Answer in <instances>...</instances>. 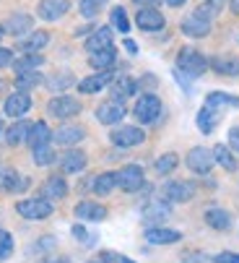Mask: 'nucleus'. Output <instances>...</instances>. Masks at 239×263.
<instances>
[{
    "label": "nucleus",
    "instance_id": "obj_4",
    "mask_svg": "<svg viewBox=\"0 0 239 263\" xmlns=\"http://www.w3.org/2000/svg\"><path fill=\"white\" fill-rule=\"evenodd\" d=\"M16 211L24 216V219H47V216H52V201H47V198H26V201H18L16 203Z\"/></svg>",
    "mask_w": 239,
    "mask_h": 263
},
{
    "label": "nucleus",
    "instance_id": "obj_46",
    "mask_svg": "<svg viewBox=\"0 0 239 263\" xmlns=\"http://www.w3.org/2000/svg\"><path fill=\"white\" fill-rule=\"evenodd\" d=\"M99 258H102L104 263H123V258H125V255H120V253H109V250H107V253H102Z\"/></svg>",
    "mask_w": 239,
    "mask_h": 263
},
{
    "label": "nucleus",
    "instance_id": "obj_50",
    "mask_svg": "<svg viewBox=\"0 0 239 263\" xmlns=\"http://www.w3.org/2000/svg\"><path fill=\"white\" fill-rule=\"evenodd\" d=\"M224 3H226V0H208V6H213V8H216V11H218V8H221V6H224Z\"/></svg>",
    "mask_w": 239,
    "mask_h": 263
},
{
    "label": "nucleus",
    "instance_id": "obj_40",
    "mask_svg": "<svg viewBox=\"0 0 239 263\" xmlns=\"http://www.w3.org/2000/svg\"><path fill=\"white\" fill-rule=\"evenodd\" d=\"M112 26H114L117 31H123V34L130 31V21H128L125 8H112Z\"/></svg>",
    "mask_w": 239,
    "mask_h": 263
},
{
    "label": "nucleus",
    "instance_id": "obj_42",
    "mask_svg": "<svg viewBox=\"0 0 239 263\" xmlns=\"http://www.w3.org/2000/svg\"><path fill=\"white\" fill-rule=\"evenodd\" d=\"M70 84H73V76H70V73H60V76H55V79L47 81V86H50L52 91H60V89H65V86H70Z\"/></svg>",
    "mask_w": 239,
    "mask_h": 263
},
{
    "label": "nucleus",
    "instance_id": "obj_1",
    "mask_svg": "<svg viewBox=\"0 0 239 263\" xmlns=\"http://www.w3.org/2000/svg\"><path fill=\"white\" fill-rule=\"evenodd\" d=\"M213 13H218L213 6H197L185 21H182V31L187 34V36H195V40H201V36H208V31H211V18H213Z\"/></svg>",
    "mask_w": 239,
    "mask_h": 263
},
{
    "label": "nucleus",
    "instance_id": "obj_10",
    "mask_svg": "<svg viewBox=\"0 0 239 263\" xmlns=\"http://www.w3.org/2000/svg\"><path fill=\"white\" fill-rule=\"evenodd\" d=\"M213 152H208V148H203V146H195L192 152L187 154V167L192 170V172H197V175H208L211 172V167H213Z\"/></svg>",
    "mask_w": 239,
    "mask_h": 263
},
{
    "label": "nucleus",
    "instance_id": "obj_12",
    "mask_svg": "<svg viewBox=\"0 0 239 263\" xmlns=\"http://www.w3.org/2000/svg\"><path fill=\"white\" fill-rule=\"evenodd\" d=\"M68 8H70L68 0H39L36 13L45 21H57V18H63L68 13Z\"/></svg>",
    "mask_w": 239,
    "mask_h": 263
},
{
    "label": "nucleus",
    "instance_id": "obj_11",
    "mask_svg": "<svg viewBox=\"0 0 239 263\" xmlns=\"http://www.w3.org/2000/svg\"><path fill=\"white\" fill-rule=\"evenodd\" d=\"M192 196H195V185L187 180H174V182H167V187H164V198L169 203H185Z\"/></svg>",
    "mask_w": 239,
    "mask_h": 263
},
{
    "label": "nucleus",
    "instance_id": "obj_30",
    "mask_svg": "<svg viewBox=\"0 0 239 263\" xmlns=\"http://www.w3.org/2000/svg\"><path fill=\"white\" fill-rule=\"evenodd\" d=\"M29 130H31V123H26V120H16L3 136H6V141H8L11 146H18L21 141L29 138Z\"/></svg>",
    "mask_w": 239,
    "mask_h": 263
},
{
    "label": "nucleus",
    "instance_id": "obj_56",
    "mask_svg": "<svg viewBox=\"0 0 239 263\" xmlns=\"http://www.w3.org/2000/svg\"><path fill=\"white\" fill-rule=\"evenodd\" d=\"M234 107H239V97H234Z\"/></svg>",
    "mask_w": 239,
    "mask_h": 263
},
{
    "label": "nucleus",
    "instance_id": "obj_26",
    "mask_svg": "<svg viewBox=\"0 0 239 263\" xmlns=\"http://www.w3.org/2000/svg\"><path fill=\"white\" fill-rule=\"evenodd\" d=\"M68 196V185H65V180L60 177V175H52L47 182H45V187H42V198H47V201H60V198H65Z\"/></svg>",
    "mask_w": 239,
    "mask_h": 263
},
{
    "label": "nucleus",
    "instance_id": "obj_22",
    "mask_svg": "<svg viewBox=\"0 0 239 263\" xmlns=\"http://www.w3.org/2000/svg\"><path fill=\"white\" fill-rule=\"evenodd\" d=\"M60 164H63V172L75 175V172H81V170L86 167V154L81 152V148H70V152L63 154Z\"/></svg>",
    "mask_w": 239,
    "mask_h": 263
},
{
    "label": "nucleus",
    "instance_id": "obj_38",
    "mask_svg": "<svg viewBox=\"0 0 239 263\" xmlns=\"http://www.w3.org/2000/svg\"><path fill=\"white\" fill-rule=\"evenodd\" d=\"M55 162V152L50 148V143H45V146H36L34 148V164H39V167H47V164H52Z\"/></svg>",
    "mask_w": 239,
    "mask_h": 263
},
{
    "label": "nucleus",
    "instance_id": "obj_41",
    "mask_svg": "<svg viewBox=\"0 0 239 263\" xmlns=\"http://www.w3.org/2000/svg\"><path fill=\"white\" fill-rule=\"evenodd\" d=\"M11 255H13V237L6 230H0V260H8Z\"/></svg>",
    "mask_w": 239,
    "mask_h": 263
},
{
    "label": "nucleus",
    "instance_id": "obj_44",
    "mask_svg": "<svg viewBox=\"0 0 239 263\" xmlns=\"http://www.w3.org/2000/svg\"><path fill=\"white\" fill-rule=\"evenodd\" d=\"M73 235L81 240V242H94V235H89V232L81 227V224H75V227H73Z\"/></svg>",
    "mask_w": 239,
    "mask_h": 263
},
{
    "label": "nucleus",
    "instance_id": "obj_27",
    "mask_svg": "<svg viewBox=\"0 0 239 263\" xmlns=\"http://www.w3.org/2000/svg\"><path fill=\"white\" fill-rule=\"evenodd\" d=\"M211 68L221 76H239V60L234 55H218L211 60Z\"/></svg>",
    "mask_w": 239,
    "mask_h": 263
},
{
    "label": "nucleus",
    "instance_id": "obj_57",
    "mask_svg": "<svg viewBox=\"0 0 239 263\" xmlns=\"http://www.w3.org/2000/svg\"><path fill=\"white\" fill-rule=\"evenodd\" d=\"M123 263H135V260H130V258H123Z\"/></svg>",
    "mask_w": 239,
    "mask_h": 263
},
{
    "label": "nucleus",
    "instance_id": "obj_13",
    "mask_svg": "<svg viewBox=\"0 0 239 263\" xmlns=\"http://www.w3.org/2000/svg\"><path fill=\"white\" fill-rule=\"evenodd\" d=\"M135 24L143 31H158V29H164V16L158 8H141L135 13Z\"/></svg>",
    "mask_w": 239,
    "mask_h": 263
},
{
    "label": "nucleus",
    "instance_id": "obj_58",
    "mask_svg": "<svg viewBox=\"0 0 239 263\" xmlns=\"http://www.w3.org/2000/svg\"><path fill=\"white\" fill-rule=\"evenodd\" d=\"M89 263H104V260H102V258H96V260H89Z\"/></svg>",
    "mask_w": 239,
    "mask_h": 263
},
{
    "label": "nucleus",
    "instance_id": "obj_45",
    "mask_svg": "<svg viewBox=\"0 0 239 263\" xmlns=\"http://www.w3.org/2000/svg\"><path fill=\"white\" fill-rule=\"evenodd\" d=\"M229 148L231 152H239V125H234L229 130Z\"/></svg>",
    "mask_w": 239,
    "mask_h": 263
},
{
    "label": "nucleus",
    "instance_id": "obj_18",
    "mask_svg": "<svg viewBox=\"0 0 239 263\" xmlns=\"http://www.w3.org/2000/svg\"><path fill=\"white\" fill-rule=\"evenodd\" d=\"M146 240L151 245H174L182 240V235L177 230H164V227H148L146 230Z\"/></svg>",
    "mask_w": 239,
    "mask_h": 263
},
{
    "label": "nucleus",
    "instance_id": "obj_34",
    "mask_svg": "<svg viewBox=\"0 0 239 263\" xmlns=\"http://www.w3.org/2000/svg\"><path fill=\"white\" fill-rule=\"evenodd\" d=\"M42 84V73L39 70H29V73H16V89L18 91H29L34 86Z\"/></svg>",
    "mask_w": 239,
    "mask_h": 263
},
{
    "label": "nucleus",
    "instance_id": "obj_39",
    "mask_svg": "<svg viewBox=\"0 0 239 263\" xmlns=\"http://www.w3.org/2000/svg\"><path fill=\"white\" fill-rule=\"evenodd\" d=\"M104 6H107V0H81L78 11H81V16H84V18H94Z\"/></svg>",
    "mask_w": 239,
    "mask_h": 263
},
{
    "label": "nucleus",
    "instance_id": "obj_17",
    "mask_svg": "<svg viewBox=\"0 0 239 263\" xmlns=\"http://www.w3.org/2000/svg\"><path fill=\"white\" fill-rule=\"evenodd\" d=\"M47 42H50V34L39 29V31H29V36L18 42V47H21L24 55H39L47 47Z\"/></svg>",
    "mask_w": 239,
    "mask_h": 263
},
{
    "label": "nucleus",
    "instance_id": "obj_15",
    "mask_svg": "<svg viewBox=\"0 0 239 263\" xmlns=\"http://www.w3.org/2000/svg\"><path fill=\"white\" fill-rule=\"evenodd\" d=\"M3 109H6L8 118H24L26 112L31 109V97L26 91H16V94H11L6 99V107Z\"/></svg>",
    "mask_w": 239,
    "mask_h": 263
},
{
    "label": "nucleus",
    "instance_id": "obj_21",
    "mask_svg": "<svg viewBox=\"0 0 239 263\" xmlns=\"http://www.w3.org/2000/svg\"><path fill=\"white\" fill-rule=\"evenodd\" d=\"M84 136H86V130H84L81 125H63L60 130L52 133V138H55L60 146H75L78 141H84Z\"/></svg>",
    "mask_w": 239,
    "mask_h": 263
},
{
    "label": "nucleus",
    "instance_id": "obj_51",
    "mask_svg": "<svg viewBox=\"0 0 239 263\" xmlns=\"http://www.w3.org/2000/svg\"><path fill=\"white\" fill-rule=\"evenodd\" d=\"M229 6H231V11L239 16V0H229Z\"/></svg>",
    "mask_w": 239,
    "mask_h": 263
},
{
    "label": "nucleus",
    "instance_id": "obj_20",
    "mask_svg": "<svg viewBox=\"0 0 239 263\" xmlns=\"http://www.w3.org/2000/svg\"><path fill=\"white\" fill-rule=\"evenodd\" d=\"M104 47H112V29L109 26H96L86 40V50L96 52V50H104Z\"/></svg>",
    "mask_w": 239,
    "mask_h": 263
},
{
    "label": "nucleus",
    "instance_id": "obj_37",
    "mask_svg": "<svg viewBox=\"0 0 239 263\" xmlns=\"http://www.w3.org/2000/svg\"><path fill=\"white\" fill-rule=\"evenodd\" d=\"M177 164H180L177 154H164V157H158V159L153 162V170H156L158 175H169V172L177 170Z\"/></svg>",
    "mask_w": 239,
    "mask_h": 263
},
{
    "label": "nucleus",
    "instance_id": "obj_31",
    "mask_svg": "<svg viewBox=\"0 0 239 263\" xmlns=\"http://www.w3.org/2000/svg\"><path fill=\"white\" fill-rule=\"evenodd\" d=\"M216 125H218V112L203 104V109L197 112V128H201V133H213Z\"/></svg>",
    "mask_w": 239,
    "mask_h": 263
},
{
    "label": "nucleus",
    "instance_id": "obj_47",
    "mask_svg": "<svg viewBox=\"0 0 239 263\" xmlns=\"http://www.w3.org/2000/svg\"><path fill=\"white\" fill-rule=\"evenodd\" d=\"M11 63H13V52L6 50V47H0V68H6V65H11Z\"/></svg>",
    "mask_w": 239,
    "mask_h": 263
},
{
    "label": "nucleus",
    "instance_id": "obj_6",
    "mask_svg": "<svg viewBox=\"0 0 239 263\" xmlns=\"http://www.w3.org/2000/svg\"><path fill=\"white\" fill-rule=\"evenodd\" d=\"M143 182H146V175H143V170L138 164H128V167H123L117 172V187H123L125 193L141 191Z\"/></svg>",
    "mask_w": 239,
    "mask_h": 263
},
{
    "label": "nucleus",
    "instance_id": "obj_8",
    "mask_svg": "<svg viewBox=\"0 0 239 263\" xmlns=\"http://www.w3.org/2000/svg\"><path fill=\"white\" fill-rule=\"evenodd\" d=\"M172 216V203L167 201V198H153V201H148L146 206H143V221L146 224H162V221H167Z\"/></svg>",
    "mask_w": 239,
    "mask_h": 263
},
{
    "label": "nucleus",
    "instance_id": "obj_5",
    "mask_svg": "<svg viewBox=\"0 0 239 263\" xmlns=\"http://www.w3.org/2000/svg\"><path fill=\"white\" fill-rule=\"evenodd\" d=\"M47 112L52 118H57V120H68V118L81 115V102H78L75 97L63 94V97H55V99L47 102Z\"/></svg>",
    "mask_w": 239,
    "mask_h": 263
},
{
    "label": "nucleus",
    "instance_id": "obj_2",
    "mask_svg": "<svg viewBox=\"0 0 239 263\" xmlns=\"http://www.w3.org/2000/svg\"><path fill=\"white\" fill-rule=\"evenodd\" d=\"M177 70L185 73V76H190V79H197L208 70V60L192 47H182L180 55H177Z\"/></svg>",
    "mask_w": 239,
    "mask_h": 263
},
{
    "label": "nucleus",
    "instance_id": "obj_19",
    "mask_svg": "<svg viewBox=\"0 0 239 263\" xmlns=\"http://www.w3.org/2000/svg\"><path fill=\"white\" fill-rule=\"evenodd\" d=\"M75 216L81 221H102V219H107V209L94 201H81L75 206Z\"/></svg>",
    "mask_w": 239,
    "mask_h": 263
},
{
    "label": "nucleus",
    "instance_id": "obj_33",
    "mask_svg": "<svg viewBox=\"0 0 239 263\" xmlns=\"http://www.w3.org/2000/svg\"><path fill=\"white\" fill-rule=\"evenodd\" d=\"M213 159H216L226 172H234V170H236V157L231 154V148L224 146V143H218V146L213 148Z\"/></svg>",
    "mask_w": 239,
    "mask_h": 263
},
{
    "label": "nucleus",
    "instance_id": "obj_43",
    "mask_svg": "<svg viewBox=\"0 0 239 263\" xmlns=\"http://www.w3.org/2000/svg\"><path fill=\"white\" fill-rule=\"evenodd\" d=\"M213 263H239V253H218Z\"/></svg>",
    "mask_w": 239,
    "mask_h": 263
},
{
    "label": "nucleus",
    "instance_id": "obj_28",
    "mask_svg": "<svg viewBox=\"0 0 239 263\" xmlns=\"http://www.w3.org/2000/svg\"><path fill=\"white\" fill-rule=\"evenodd\" d=\"M50 138H52V130H50V125L39 120V123H34V125H31L26 143H29L31 148H36V146H45V143H50Z\"/></svg>",
    "mask_w": 239,
    "mask_h": 263
},
{
    "label": "nucleus",
    "instance_id": "obj_49",
    "mask_svg": "<svg viewBox=\"0 0 239 263\" xmlns=\"http://www.w3.org/2000/svg\"><path fill=\"white\" fill-rule=\"evenodd\" d=\"M125 50H128L130 55H138V45H135L133 40H125Z\"/></svg>",
    "mask_w": 239,
    "mask_h": 263
},
{
    "label": "nucleus",
    "instance_id": "obj_3",
    "mask_svg": "<svg viewBox=\"0 0 239 263\" xmlns=\"http://www.w3.org/2000/svg\"><path fill=\"white\" fill-rule=\"evenodd\" d=\"M162 112H164V107H162V99H158L156 94H143V97L135 102V107H133V115H135L138 123H143V125L156 123L158 118H162Z\"/></svg>",
    "mask_w": 239,
    "mask_h": 263
},
{
    "label": "nucleus",
    "instance_id": "obj_7",
    "mask_svg": "<svg viewBox=\"0 0 239 263\" xmlns=\"http://www.w3.org/2000/svg\"><path fill=\"white\" fill-rule=\"evenodd\" d=\"M125 115H128L125 104L117 102V99H107V102H102V104L96 107V120H99L102 125H117Z\"/></svg>",
    "mask_w": 239,
    "mask_h": 263
},
{
    "label": "nucleus",
    "instance_id": "obj_53",
    "mask_svg": "<svg viewBox=\"0 0 239 263\" xmlns=\"http://www.w3.org/2000/svg\"><path fill=\"white\" fill-rule=\"evenodd\" d=\"M167 3H169V6H174V8H177V6H182V3H185V0H167Z\"/></svg>",
    "mask_w": 239,
    "mask_h": 263
},
{
    "label": "nucleus",
    "instance_id": "obj_36",
    "mask_svg": "<svg viewBox=\"0 0 239 263\" xmlns=\"http://www.w3.org/2000/svg\"><path fill=\"white\" fill-rule=\"evenodd\" d=\"M206 107L221 112V109H226V107H234V97H229V94H224V91H213V94L206 97Z\"/></svg>",
    "mask_w": 239,
    "mask_h": 263
},
{
    "label": "nucleus",
    "instance_id": "obj_24",
    "mask_svg": "<svg viewBox=\"0 0 239 263\" xmlns=\"http://www.w3.org/2000/svg\"><path fill=\"white\" fill-rule=\"evenodd\" d=\"M31 26H34V21H31V16H29V13H13V16L3 24V29H6L8 34H13V36L29 34V31H31Z\"/></svg>",
    "mask_w": 239,
    "mask_h": 263
},
{
    "label": "nucleus",
    "instance_id": "obj_35",
    "mask_svg": "<svg viewBox=\"0 0 239 263\" xmlns=\"http://www.w3.org/2000/svg\"><path fill=\"white\" fill-rule=\"evenodd\" d=\"M42 63H45L42 55H21L18 60H13V68H16V73H29V70L42 68Z\"/></svg>",
    "mask_w": 239,
    "mask_h": 263
},
{
    "label": "nucleus",
    "instance_id": "obj_32",
    "mask_svg": "<svg viewBox=\"0 0 239 263\" xmlns=\"http://www.w3.org/2000/svg\"><path fill=\"white\" fill-rule=\"evenodd\" d=\"M117 187V172H102L94 180V193L96 196H109Z\"/></svg>",
    "mask_w": 239,
    "mask_h": 263
},
{
    "label": "nucleus",
    "instance_id": "obj_16",
    "mask_svg": "<svg viewBox=\"0 0 239 263\" xmlns=\"http://www.w3.org/2000/svg\"><path fill=\"white\" fill-rule=\"evenodd\" d=\"M29 187V177L18 175L16 170H3L0 172V191L6 193H24Z\"/></svg>",
    "mask_w": 239,
    "mask_h": 263
},
{
    "label": "nucleus",
    "instance_id": "obj_14",
    "mask_svg": "<svg viewBox=\"0 0 239 263\" xmlns=\"http://www.w3.org/2000/svg\"><path fill=\"white\" fill-rule=\"evenodd\" d=\"M112 81H114L112 70H99V73H94V76H89V79H84L81 84H78V91H81V94H96L104 86H109Z\"/></svg>",
    "mask_w": 239,
    "mask_h": 263
},
{
    "label": "nucleus",
    "instance_id": "obj_55",
    "mask_svg": "<svg viewBox=\"0 0 239 263\" xmlns=\"http://www.w3.org/2000/svg\"><path fill=\"white\" fill-rule=\"evenodd\" d=\"M3 34H6V29H3V26H0V40H3Z\"/></svg>",
    "mask_w": 239,
    "mask_h": 263
},
{
    "label": "nucleus",
    "instance_id": "obj_52",
    "mask_svg": "<svg viewBox=\"0 0 239 263\" xmlns=\"http://www.w3.org/2000/svg\"><path fill=\"white\" fill-rule=\"evenodd\" d=\"M45 263H70V258H52V260H45Z\"/></svg>",
    "mask_w": 239,
    "mask_h": 263
},
{
    "label": "nucleus",
    "instance_id": "obj_9",
    "mask_svg": "<svg viewBox=\"0 0 239 263\" xmlns=\"http://www.w3.org/2000/svg\"><path fill=\"white\" fill-rule=\"evenodd\" d=\"M109 138H112V143L120 146V148H130V146L143 143V141H146V133H143L141 128H135V125H125V128H114V130L109 133Z\"/></svg>",
    "mask_w": 239,
    "mask_h": 263
},
{
    "label": "nucleus",
    "instance_id": "obj_25",
    "mask_svg": "<svg viewBox=\"0 0 239 263\" xmlns=\"http://www.w3.org/2000/svg\"><path fill=\"white\" fill-rule=\"evenodd\" d=\"M114 60H117L114 45H112V47H104V50H96V52H89V63H91V68H96V70H109V68L114 65Z\"/></svg>",
    "mask_w": 239,
    "mask_h": 263
},
{
    "label": "nucleus",
    "instance_id": "obj_29",
    "mask_svg": "<svg viewBox=\"0 0 239 263\" xmlns=\"http://www.w3.org/2000/svg\"><path fill=\"white\" fill-rule=\"evenodd\" d=\"M206 224H208V227H213V230H218V232H224V230L231 227V216L224 209H208L206 211Z\"/></svg>",
    "mask_w": 239,
    "mask_h": 263
},
{
    "label": "nucleus",
    "instance_id": "obj_23",
    "mask_svg": "<svg viewBox=\"0 0 239 263\" xmlns=\"http://www.w3.org/2000/svg\"><path fill=\"white\" fill-rule=\"evenodd\" d=\"M135 91H138V81H133L130 76H120L117 81H112V99L117 102H125Z\"/></svg>",
    "mask_w": 239,
    "mask_h": 263
},
{
    "label": "nucleus",
    "instance_id": "obj_54",
    "mask_svg": "<svg viewBox=\"0 0 239 263\" xmlns=\"http://www.w3.org/2000/svg\"><path fill=\"white\" fill-rule=\"evenodd\" d=\"M6 133V128H3V118H0V136H3Z\"/></svg>",
    "mask_w": 239,
    "mask_h": 263
},
{
    "label": "nucleus",
    "instance_id": "obj_48",
    "mask_svg": "<svg viewBox=\"0 0 239 263\" xmlns=\"http://www.w3.org/2000/svg\"><path fill=\"white\" fill-rule=\"evenodd\" d=\"M135 6H141V8H156V3L158 0H133Z\"/></svg>",
    "mask_w": 239,
    "mask_h": 263
}]
</instances>
